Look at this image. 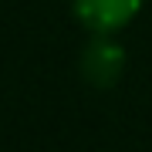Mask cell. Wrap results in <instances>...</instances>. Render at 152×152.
Wrapping results in <instances>:
<instances>
[{
  "label": "cell",
  "instance_id": "7a4b0ae2",
  "mask_svg": "<svg viewBox=\"0 0 152 152\" xmlns=\"http://www.w3.org/2000/svg\"><path fill=\"white\" fill-rule=\"evenodd\" d=\"M81 64H85L88 81L105 88V85H115V81H118V75H122V68H125V51L115 41H105V34H102L95 44H88Z\"/></svg>",
  "mask_w": 152,
  "mask_h": 152
},
{
  "label": "cell",
  "instance_id": "6da1fadb",
  "mask_svg": "<svg viewBox=\"0 0 152 152\" xmlns=\"http://www.w3.org/2000/svg\"><path fill=\"white\" fill-rule=\"evenodd\" d=\"M142 0H75V14L95 34H112L139 14Z\"/></svg>",
  "mask_w": 152,
  "mask_h": 152
}]
</instances>
